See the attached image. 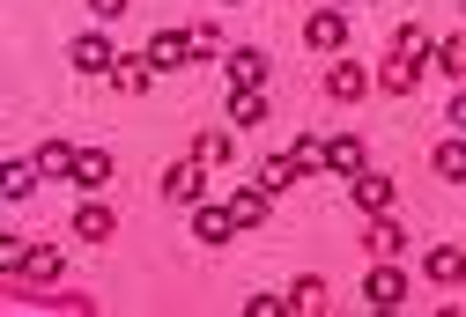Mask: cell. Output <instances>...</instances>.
Masks as SVG:
<instances>
[{
  "instance_id": "obj_6",
  "label": "cell",
  "mask_w": 466,
  "mask_h": 317,
  "mask_svg": "<svg viewBox=\"0 0 466 317\" xmlns=\"http://www.w3.org/2000/svg\"><path fill=\"white\" fill-rule=\"evenodd\" d=\"M363 251H370V259H407V222L385 207V214H370L363 222Z\"/></svg>"
},
{
  "instance_id": "obj_10",
  "label": "cell",
  "mask_w": 466,
  "mask_h": 317,
  "mask_svg": "<svg viewBox=\"0 0 466 317\" xmlns=\"http://www.w3.org/2000/svg\"><path fill=\"white\" fill-rule=\"evenodd\" d=\"M370 89H378V82L356 67V59H333V67H326V96H333V104H363Z\"/></svg>"
},
{
  "instance_id": "obj_2",
  "label": "cell",
  "mask_w": 466,
  "mask_h": 317,
  "mask_svg": "<svg viewBox=\"0 0 466 317\" xmlns=\"http://www.w3.org/2000/svg\"><path fill=\"white\" fill-rule=\"evenodd\" d=\"M156 184H163L170 207H200V200H208V163H200V155H178V163H163Z\"/></svg>"
},
{
  "instance_id": "obj_19",
  "label": "cell",
  "mask_w": 466,
  "mask_h": 317,
  "mask_svg": "<svg viewBox=\"0 0 466 317\" xmlns=\"http://www.w3.org/2000/svg\"><path fill=\"white\" fill-rule=\"evenodd\" d=\"M37 177H45L37 163H8V170H0V200H8V207H23V200L37 193Z\"/></svg>"
},
{
  "instance_id": "obj_22",
  "label": "cell",
  "mask_w": 466,
  "mask_h": 317,
  "mask_svg": "<svg viewBox=\"0 0 466 317\" xmlns=\"http://www.w3.org/2000/svg\"><path fill=\"white\" fill-rule=\"evenodd\" d=\"M229 125H267V89H229Z\"/></svg>"
},
{
  "instance_id": "obj_24",
  "label": "cell",
  "mask_w": 466,
  "mask_h": 317,
  "mask_svg": "<svg viewBox=\"0 0 466 317\" xmlns=\"http://www.w3.org/2000/svg\"><path fill=\"white\" fill-rule=\"evenodd\" d=\"M430 67H444L451 82H466V30H459V37H444V45L430 52Z\"/></svg>"
},
{
  "instance_id": "obj_18",
  "label": "cell",
  "mask_w": 466,
  "mask_h": 317,
  "mask_svg": "<svg viewBox=\"0 0 466 317\" xmlns=\"http://www.w3.org/2000/svg\"><path fill=\"white\" fill-rule=\"evenodd\" d=\"M430 170H437L444 184H466V134H451V141H437V148H430Z\"/></svg>"
},
{
  "instance_id": "obj_5",
  "label": "cell",
  "mask_w": 466,
  "mask_h": 317,
  "mask_svg": "<svg viewBox=\"0 0 466 317\" xmlns=\"http://www.w3.org/2000/svg\"><path fill=\"white\" fill-rule=\"evenodd\" d=\"M67 67H75V74H111V67H119V45H111L104 30H82V37L67 45Z\"/></svg>"
},
{
  "instance_id": "obj_4",
  "label": "cell",
  "mask_w": 466,
  "mask_h": 317,
  "mask_svg": "<svg viewBox=\"0 0 466 317\" xmlns=\"http://www.w3.org/2000/svg\"><path fill=\"white\" fill-rule=\"evenodd\" d=\"M363 302H370V310H400V302H407V266H400V259H378V266L363 273Z\"/></svg>"
},
{
  "instance_id": "obj_12",
  "label": "cell",
  "mask_w": 466,
  "mask_h": 317,
  "mask_svg": "<svg viewBox=\"0 0 466 317\" xmlns=\"http://www.w3.org/2000/svg\"><path fill=\"white\" fill-rule=\"evenodd\" d=\"M23 281H37V288H60V281H67L60 243H30V251H23Z\"/></svg>"
},
{
  "instance_id": "obj_33",
  "label": "cell",
  "mask_w": 466,
  "mask_h": 317,
  "mask_svg": "<svg viewBox=\"0 0 466 317\" xmlns=\"http://www.w3.org/2000/svg\"><path fill=\"white\" fill-rule=\"evenodd\" d=\"M459 8H466V0H459Z\"/></svg>"
},
{
  "instance_id": "obj_9",
  "label": "cell",
  "mask_w": 466,
  "mask_h": 317,
  "mask_svg": "<svg viewBox=\"0 0 466 317\" xmlns=\"http://www.w3.org/2000/svg\"><path fill=\"white\" fill-rule=\"evenodd\" d=\"M222 67H229V89H267V74H274V59H267L259 45H238V52L222 59Z\"/></svg>"
},
{
  "instance_id": "obj_1",
  "label": "cell",
  "mask_w": 466,
  "mask_h": 317,
  "mask_svg": "<svg viewBox=\"0 0 466 317\" xmlns=\"http://www.w3.org/2000/svg\"><path fill=\"white\" fill-rule=\"evenodd\" d=\"M430 52H437V45H430V30H422V23L392 30V52H385V67H378L370 82H378L385 96H415V89H422V74H430Z\"/></svg>"
},
{
  "instance_id": "obj_17",
  "label": "cell",
  "mask_w": 466,
  "mask_h": 317,
  "mask_svg": "<svg viewBox=\"0 0 466 317\" xmlns=\"http://www.w3.org/2000/svg\"><path fill=\"white\" fill-rule=\"evenodd\" d=\"M193 236H200V243H229V236H238V214L200 200V207H193Z\"/></svg>"
},
{
  "instance_id": "obj_31",
  "label": "cell",
  "mask_w": 466,
  "mask_h": 317,
  "mask_svg": "<svg viewBox=\"0 0 466 317\" xmlns=\"http://www.w3.org/2000/svg\"><path fill=\"white\" fill-rule=\"evenodd\" d=\"M229 8H238V0H229Z\"/></svg>"
},
{
  "instance_id": "obj_29",
  "label": "cell",
  "mask_w": 466,
  "mask_h": 317,
  "mask_svg": "<svg viewBox=\"0 0 466 317\" xmlns=\"http://www.w3.org/2000/svg\"><path fill=\"white\" fill-rule=\"evenodd\" d=\"M444 125H451V134H466V82H459V96L444 104Z\"/></svg>"
},
{
  "instance_id": "obj_13",
  "label": "cell",
  "mask_w": 466,
  "mask_h": 317,
  "mask_svg": "<svg viewBox=\"0 0 466 317\" xmlns=\"http://www.w3.org/2000/svg\"><path fill=\"white\" fill-rule=\"evenodd\" d=\"M67 236H82V243H111V236H119V214H111L104 200H89V207H75Z\"/></svg>"
},
{
  "instance_id": "obj_16",
  "label": "cell",
  "mask_w": 466,
  "mask_h": 317,
  "mask_svg": "<svg viewBox=\"0 0 466 317\" xmlns=\"http://www.w3.org/2000/svg\"><path fill=\"white\" fill-rule=\"evenodd\" d=\"M326 170H333V177H356V170H370V148H363L356 134H333V141H326Z\"/></svg>"
},
{
  "instance_id": "obj_30",
  "label": "cell",
  "mask_w": 466,
  "mask_h": 317,
  "mask_svg": "<svg viewBox=\"0 0 466 317\" xmlns=\"http://www.w3.org/2000/svg\"><path fill=\"white\" fill-rule=\"evenodd\" d=\"M245 310H252V317H281V310H289V295H252Z\"/></svg>"
},
{
  "instance_id": "obj_20",
  "label": "cell",
  "mask_w": 466,
  "mask_h": 317,
  "mask_svg": "<svg viewBox=\"0 0 466 317\" xmlns=\"http://www.w3.org/2000/svg\"><path fill=\"white\" fill-rule=\"evenodd\" d=\"M75 184H82V193H104V184H111V155L104 148H82L75 155Z\"/></svg>"
},
{
  "instance_id": "obj_28",
  "label": "cell",
  "mask_w": 466,
  "mask_h": 317,
  "mask_svg": "<svg viewBox=\"0 0 466 317\" xmlns=\"http://www.w3.org/2000/svg\"><path fill=\"white\" fill-rule=\"evenodd\" d=\"M82 8H89V15H96V23H119V15H127V8H134V0H82Z\"/></svg>"
},
{
  "instance_id": "obj_15",
  "label": "cell",
  "mask_w": 466,
  "mask_h": 317,
  "mask_svg": "<svg viewBox=\"0 0 466 317\" xmlns=\"http://www.w3.org/2000/svg\"><path fill=\"white\" fill-rule=\"evenodd\" d=\"M119 96H148V82H156V67H148V52H119V67L104 74Z\"/></svg>"
},
{
  "instance_id": "obj_26",
  "label": "cell",
  "mask_w": 466,
  "mask_h": 317,
  "mask_svg": "<svg viewBox=\"0 0 466 317\" xmlns=\"http://www.w3.org/2000/svg\"><path fill=\"white\" fill-rule=\"evenodd\" d=\"M289 310H326V281H319V273H304L297 288H289Z\"/></svg>"
},
{
  "instance_id": "obj_3",
  "label": "cell",
  "mask_w": 466,
  "mask_h": 317,
  "mask_svg": "<svg viewBox=\"0 0 466 317\" xmlns=\"http://www.w3.org/2000/svg\"><path fill=\"white\" fill-rule=\"evenodd\" d=\"M304 45L326 52V59H340V52H348V8H333V0L311 8V15H304Z\"/></svg>"
},
{
  "instance_id": "obj_25",
  "label": "cell",
  "mask_w": 466,
  "mask_h": 317,
  "mask_svg": "<svg viewBox=\"0 0 466 317\" xmlns=\"http://www.w3.org/2000/svg\"><path fill=\"white\" fill-rule=\"evenodd\" d=\"M193 155H200L208 170H222V163H229V125H208V134L193 141Z\"/></svg>"
},
{
  "instance_id": "obj_32",
  "label": "cell",
  "mask_w": 466,
  "mask_h": 317,
  "mask_svg": "<svg viewBox=\"0 0 466 317\" xmlns=\"http://www.w3.org/2000/svg\"><path fill=\"white\" fill-rule=\"evenodd\" d=\"M333 8H340V0H333Z\"/></svg>"
},
{
  "instance_id": "obj_27",
  "label": "cell",
  "mask_w": 466,
  "mask_h": 317,
  "mask_svg": "<svg viewBox=\"0 0 466 317\" xmlns=\"http://www.w3.org/2000/svg\"><path fill=\"white\" fill-rule=\"evenodd\" d=\"M193 59H222V30L215 23H193Z\"/></svg>"
},
{
  "instance_id": "obj_23",
  "label": "cell",
  "mask_w": 466,
  "mask_h": 317,
  "mask_svg": "<svg viewBox=\"0 0 466 317\" xmlns=\"http://www.w3.org/2000/svg\"><path fill=\"white\" fill-rule=\"evenodd\" d=\"M75 155H82V148H67V141H45V148H37L30 163H37L45 177H75Z\"/></svg>"
},
{
  "instance_id": "obj_11",
  "label": "cell",
  "mask_w": 466,
  "mask_h": 317,
  "mask_svg": "<svg viewBox=\"0 0 466 317\" xmlns=\"http://www.w3.org/2000/svg\"><path fill=\"white\" fill-rule=\"evenodd\" d=\"M229 214H238V229H259L267 214H274V193L252 177V184H229Z\"/></svg>"
},
{
  "instance_id": "obj_21",
  "label": "cell",
  "mask_w": 466,
  "mask_h": 317,
  "mask_svg": "<svg viewBox=\"0 0 466 317\" xmlns=\"http://www.w3.org/2000/svg\"><path fill=\"white\" fill-rule=\"evenodd\" d=\"M297 177H304V163H297V155H267V163H259V184H267L274 200H281V193H289Z\"/></svg>"
},
{
  "instance_id": "obj_7",
  "label": "cell",
  "mask_w": 466,
  "mask_h": 317,
  "mask_svg": "<svg viewBox=\"0 0 466 317\" xmlns=\"http://www.w3.org/2000/svg\"><path fill=\"white\" fill-rule=\"evenodd\" d=\"M348 200H356L363 214H385V207L400 200V184H392L385 170H356V177H348Z\"/></svg>"
},
{
  "instance_id": "obj_8",
  "label": "cell",
  "mask_w": 466,
  "mask_h": 317,
  "mask_svg": "<svg viewBox=\"0 0 466 317\" xmlns=\"http://www.w3.org/2000/svg\"><path fill=\"white\" fill-rule=\"evenodd\" d=\"M422 281L459 288V281H466V243H430V251H422Z\"/></svg>"
},
{
  "instance_id": "obj_14",
  "label": "cell",
  "mask_w": 466,
  "mask_h": 317,
  "mask_svg": "<svg viewBox=\"0 0 466 317\" xmlns=\"http://www.w3.org/2000/svg\"><path fill=\"white\" fill-rule=\"evenodd\" d=\"M186 59H193V30H156V37H148V67H156V74L186 67Z\"/></svg>"
}]
</instances>
